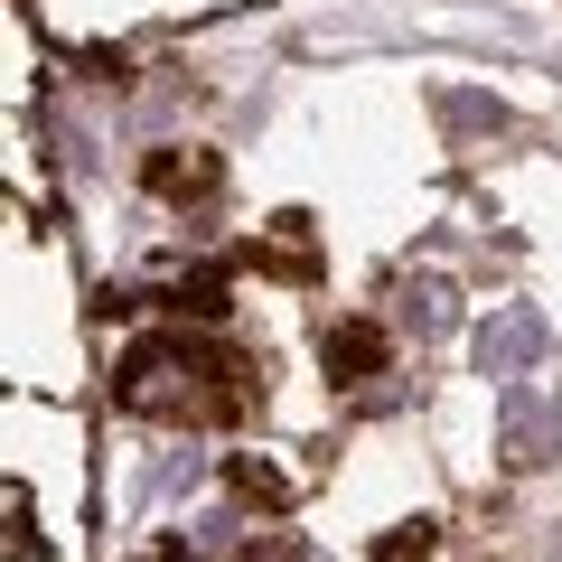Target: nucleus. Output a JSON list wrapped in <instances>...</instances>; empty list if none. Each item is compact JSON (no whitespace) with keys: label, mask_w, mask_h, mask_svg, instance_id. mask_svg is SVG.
Listing matches in <instances>:
<instances>
[{"label":"nucleus","mask_w":562,"mask_h":562,"mask_svg":"<svg viewBox=\"0 0 562 562\" xmlns=\"http://www.w3.org/2000/svg\"><path fill=\"white\" fill-rule=\"evenodd\" d=\"M206 179H216V160H169V150L150 160V188H160V198H188V188H206Z\"/></svg>","instance_id":"20e7f679"},{"label":"nucleus","mask_w":562,"mask_h":562,"mask_svg":"<svg viewBox=\"0 0 562 562\" xmlns=\"http://www.w3.org/2000/svg\"><path fill=\"white\" fill-rule=\"evenodd\" d=\"M497 441H506V469H543L562 450V394H543L535 375L497 384Z\"/></svg>","instance_id":"f257e3e1"},{"label":"nucleus","mask_w":562,"mask_h":562,"mask_svg":"<svg viewBox=\"0 0 562 562\" xmlns=\"http://www.w3.org/2000/svg\"><path fill=\"white\" fill-rule=\"evenodd\" d=\"M179 487H198V450H188V460H160V479H150V497H179Z\"/></svg>","instance_id":"423d86ee"},{"label":"nucleus","mask_w":562,"mask_h":562,"mask_svg":"<svg viewBox=\"0 0 562 562\" xmlns=\"http://www.w3.org/2000/svg\"><path fill=\"white\" fill-rule=\"evenodd\" d=\"M328 375H338V384L384 375V328H375V319H347V328H328Z\"/></svg>","instance_id":"7ed1b4c3"},{"label":"nucleus","mask_w":562,"mask_h":562,"mask_svg":"<svg viewBox=\"0 0 562 562\" xmlns=\"http://www.w3.org/2000/svg\"><path fill=\"white\" fill-rule=\"evenodd\" d=\"M431 543H441V535H431V525L413 516V525H403V535H384V543H375V562H422V553H431Z\"/></svg>","instance_id":"39448f33"},{"label":"nucleus","mask_w":562,"mask_h":562,"mask_svg":"<svg viewBox=\"0 0 562 562\" xmlns=\"http://www.w3.org/2000/svg\"><path fill=\"white\" fill-rule=\"evenodd\" d=\"M543 347H553L543 310L535 301H506V310H487V328H479V375L516 384V375H535V366H543Z\"/></svg>","instance_id":"f03ea898"}]
</instances>
